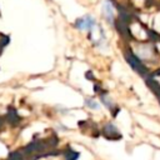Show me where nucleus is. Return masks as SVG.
<instances>
[{"label": "nucleus", "instance_id": "obj_1", "mask_svg": "<svg viewBox=\"0 0 160 160\" xmlns=\"http://www.w3.org/2000/svg\"><path fill=\"white\" fill-rule=\"evenodd\" d=\"M102 12H104L105 19H106L110 24H112L115 15H114V8H112L111 2H109V1H105V2H104V5H102Z\"/></svg>", "mask_w": 160, "mask_h": 160}]
</instances>
